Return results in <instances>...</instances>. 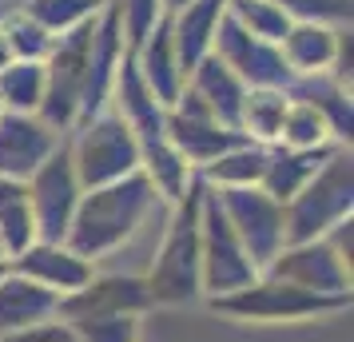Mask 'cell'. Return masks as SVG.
I'll return each mask as SVG.
<instances>
[{
  "instance_id": "13",
  "label": "cell",
  "mask_w": 354,
  "mask_h": 342,
  "mask_svg": "<svg viewBox=\"0 0 354 342\" xmlns=\"http://www.w3.org/2000/svg\"><path fill=\"white\" fill-rule=\"evenodd\" d=\"M56 303H60L56 291L17 275V271H4L0 275V339L56 319Z\"/></svg>"
},
{
  "instance_id": "20",
  "label": "cell",
  "mask_w": 354,
  "mask_h": 342,
  "mask_svg": "<svg viewBox=\"0 0 354 342\" xmlns=\"http://www.w3.org/2000/svg\"><path fill=\"white\" fill-rule=\"evenodd\" d=\"M283 40H287L290 64L299 68V72H319L335 56V40L322 32V28H299V32L283 36Z\"/></svg>"
},
{
  "instance_id": "17",
  "label": "cell",
  "mask_w": 354,
  "mask_h": 342,
  "mask_svg": "<svg viewBox=\"0 0 354 342\" xmlns=\"http://www.w3.org/2000/svg\"><path fill=\"white\" fill-rule=\"evenodd\" d=\"M267 160L271 155L259 151V147H235V151H227V155L207 163V175L219 187H255V183H263Z\"/></svg>"
},
{
  "instance_id": "4",
  "label": "cell",
  "mask_w": 354,
  "mask_h": 342,
  "mask_svg": "<svg viewBox=\"0 0 354 342\" xmlns=\"http://www.w3.org/2000/svg\"><path fill=\"white\" fill-rule=\"evenodd\" d=\"M211 310L235 314V319H251V323H299V319L351 310V294H315V291L295 287V283L255 278L251 287H243L235 294L211 298Z\"/></svg>"
},
{
  "instance_id": "3",
  "label": "cell",
  "mask_w": 354,
  "mask_h": 342,
  "mask_svg": "<svg viewBox=\"0 0 354 342\" xmlns=\"http://www.w3.org/2000/svg\"><path fill=\"white\" fill-rule=\"evenodd\" d=\"M342 219H351V155L326 160V167L315 171V180L287 203L283 247L315 243Z\"/></svg>"
},
{
  "instance_id": "18",
  "label": "cell",
  "mask_w": 354,
  "mask_h": 342,
  "mask_svg": "<svg viewBox=\"0 0 354 342\" xmlns=\"http://www.w3.org/2000/svg\"><path fill=\"white\" fill-rule=\"evenodd\" d=\"M279 135L287 140L290 151H315V144H326L330 120H326L315 104H295V108H287V115H283V131H279Z\"/></svg>"
},
{
  "instance_id": "14",
  "label": "cell",
  "mask_w": 354,
  "mask_h": 342,
  "mask_svg": "<svg viewBox=\"0 0 354 342\" xmlns=\"http://www.w3.org/2000/svg\"><path fill=\"white\" fill-rule=\"evenodd\" d=\"M223 52H227V60H231L227 68H231L235 76H243V80H255L259 88H274V84L287 80L283 60H274L263 44H255V40L243 32V28H235V24H227Z\"/></svg>"
},
{
  "instance_id": "19",
  "label": "cell",
  "mask_w": 354,
  "mask_h": 342,
  "mask_svg": "<svg viewBox=\"0 0 354 342\" xmlns=\"http://www.w3.org/2000/svg\"><path fill=\"white\" fill-rule=\"evenodd\" d=\"M0 99L4 104H12L20 115L40 108V99H44V72L36 64H17L8 68L4 76H0Z\"/></svg>"
},
{
  "instance_id": "1",
  "label": "cell",
  "mask_w": 354,
  "mask_h": 342,
  "mask_svg": "<svg viewBox=\"0 0 354 342\" xmlns=\"http://www.w3.org/2000/svg\"><path fill=\"white\" fill-rule=\"evenodd\" d=\"M156 203V187L147 183L144 171H131L124 180L96 187L92 196H84L76 203V215L68 223L64 247L76 251L80 259L96 263L100 255H108L140 227Z\"/></svg>"
},
{
  "instance_id": "7",
  "label": "cell",
  "mask_w": 354,
  "mask_h": 342,
  "mask_svg": "<svg viewBox=\"0 0 354 342\" xmlns=\"http://www.w3.org/2000/svg\"><path fill=\"white\" fill-rule=\"evenodd\" d=\"M24 191H28V207H32L36 243H64L68 223L80 203V180L72 167V151L68 147L52 151L32 171V187H24Z\"/></svg>"
},
{
  "instance_id": "22",
  "label": "cell",
  "mask_w": 354,
  "mask_h": 342,
  "mask_svg": "<svg viewBox=\"0 0 354 342\" xmlns=\"http://www.w3.org/2000/svg\"><path fill=\"white\" fill-rule=\"evenodd\" d=\"M0 342H80V339H76V330L64 319H48V323H36L28 330L8 334V339H0Z\"/></svg>"
},
{
  "instance_id": "16",
  "label": "cell",
  "mask_w": 354,
  "mask_h": 342,
  "mask_svg": "<svg viewBox=\"0 0 354 342\" xmlns=\"http://www.w3.org/2000/svg\"><path fill=\"white\" fill-rule=\"evenodd\" d=\"M287 108L290 104L283 99V92H274V88H259V92H251V96H243L239 128H247L251 135H259V140H279Z\"/></svg>"
},
{
  "instance_id": "12",
  "label": "cell",
  "mask_w": 354,
  "mask_h": 342,
  "mask_svg": "<svg viewBox=\"0 0 354 342\" xmlns=\"http://www.w3.org/2000/svg\"><path fill=\"white\" fill-rule=\"evenodd\" d=\"M8 271L32 278V283H40L56 294H72L92 278V263L80 259L76 251H68L64 243H32L28 251H20L17 259H8Z\"/></svg>"
},
{
  "instance_id": "11",
  "label": "cell",
  "mask_w": 354,
  "mask_h": 342,
  "mask_svg": "<svg viewBox=\"0 0 354 342\" xmlns=\"http://www.w3.org/2000/svg\"><path fill=\"white\" fill-rule=\"evenodd\" d=\"M52 151H56V135L48 124L20 112L0 115V180H28Z\"/></svg>"
},
{
  "instance_id": "6",
  "label": "cell",
  "mask_w": 354,
  "mask_h": 342,
  "mask_svg": "<svg viewBox=\"0 0 354 342\" xmlns=\"http://www.w3.org/2000/svg\"><path fill=\"white\" fill-rule=\"evenodd\" d=\"M215 196H219V207L231 231L239 235L251 267L267 271L283 251V207L259 187H219Z\"/></svg>"
},
{
  "instance_id": "23",
  "label": "cell",
  "mask_w": 354,
  "mask_h": 342,
  "mask_svg": "<svg viewBox=\"0 0 354 342\" xmlns=\"http://www.w3.org/2000/svg\"><path fill=\"white\" fill-rule=\"evenodd\" d=\"M0 263H8V255H4V247H0Z\"/></svg>"
},
{
  "instance_id": "10",
  "label": "cell",
  "mask_w": 354,
  "mask_h": 342,
  "mask_svg": "<svg viewBox=\"0 0 354 342\" xmlns=\"http://www.w3.org/2000/svg\"><path fill=\"white\" fill-rule=\"evenodd\" d=\"M267 278L295 283V287L315 291V294H351V267L330 251L326 239L283 247L279 259L267 267Z\"/></svg>"
},
{
  "instance_id": "9",
  "label": "cell",
  "mask_w": 354,
  "mask_h": 342,
  "mask_svg": "<svg viewBox=\"0 0 354 342\" xmlns=\"http://www.w3.org/2000/svg\"><path fill=\"white\" fill-rule=\"evenodd\" d=\"M144 310H151V294L140 275H104L88 278L80 291L60 294L56 303V319L64 323H84V319H120L131 314L140 319Z\"/></svg>"
},
{
  "instance_id": "5",
  "label": "cell",
  "mask_w": 354,
  "mask_h": 342,
  "mask_svg": "<svg viewBox=\"0 0 354 342\" xmlns=\"http://www.w3.org/2000/svg\"><path fill=\"white\" fill-rule=\"evenodd\" d=\"M255 278L259 271L251 267L239 235L227 223L219 196L203 191V203H199V287H203V294H211V298L235 294L251 287Z\"/></svg>"
},
{
  "instance_id": "2",
  "label": "cell",
  "mask_w": 354,
  "mask_h": 342,
  "mask_svg": "<svg viewBox=\"0 0 354 342\" xmlns=\"http://www.w3.org/2000/svg\"><path fill=\"white\" fill-rule=\"evenodd\" d=\"M199 203H203V187L192 180L179 199L171 227H167V239L156 255V267L144 278L151 307H176V303L203 294V287H199Z\"/></svg>"
},
{
  "instance_id": "15",
  "label": "cell",
  "mask_w": 354,
  "mask_h": 342,
  "mask_svg": "<svg viewBox=\"0 0 354 342\" xmlns=\"http://www.w3.org/2000/svg\"><path fill=\"white\" fill-rule=\"evenodd\" d=\"M319 160H326V151H283V155L267 160V171H263L267 196H271L279 207H287L290 199L315 180V171L322 167Z\"/></svg>"
},
{
  "instance_id": "8",
  "label": "cell",
  "mask_w": 354,
  "mask_h": 342,
  "mask_svg": "<svg viewBox=\"0 0 354 342\" xmlns=\"http://www.w3.org/2000/svg\"><path fill=\"white\" fill-rule=\"evenodd\" d=\"M136 163H140V144H136L128 124L115 120V115H108V120H100V124H92V128L84 131L80 151L72 155L76 180L88 183L92 191L131 175Z\"/></svg>"
},
{
  "instance_id": "21",
  "label": "cell",
  "mask_w": 354,
  "mask_h": 342,
  "mask_svg": "<svg viewBox=\"0 0 354 342\" xmlns=\"http://www.w3.org/2000/svg\"><path fill=\"white\" fill-rule=\"evenodd\" d=\"M76 330L80 342H140V323L131 314L120 319H84V323H68Z\"/></svg>"
}]
</instances>
